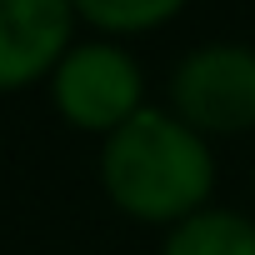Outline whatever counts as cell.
I'll return each mask as SVG.
<instances>
[{
	"mask_svg": "<svg viewBox=\"0 0 255 255\" xmlns=\"http://www.w3.org/2000/svg\"><path fill=\"white\" fill-rule=\"evenodd\" d=\"M170 105L200 135H235L255 125V50L205 45L170 75Z\"/></svg>",
	"mask_w": 255,
	"mask_h": 255,
	"instance_id": "obj_2",
	"label": "cell"
},
{
	"mask_svg": "<svg viewBox=\"0 0 255 255\" xmlns=\"http://www.w3.org/2000/svg\"><path fill=\"white\" fill-rule=\"evenodd\" d=\"M75 15H85L95 30L110 35H135V30H155L165 25L185 0H70Z\"/></svg>",
	"mask_w": 255,
	"mask_h": 255,
	"instance_id": "obj_6",
	"label": "cell"
},
{
	"mask_svg": "<svg viewBox=\"0 0 255 255\" xmlns=\"http://www.w3.org/2000/svg\"><path fill=\"white\" fill-rule=\"evenodd\" d=\"M100 175L110 200L135 220H190L205 210V195L215 185V165L205 150V135L190 130L180 115L165 110H135L125 125L105 135Z\"/></svg>",
	"mask_w": 255,
	"mask_h": 255,
	"instance_id": "obj_1",
	"label": "cell"
},
{
	"mask_svg": "<svg viewBox=\"0 0 255 255\" xmlns=\"http://www.w3.org/2000/svg\"><path fill=\"white\" fill-rule=\"evenodd\" d=\"M165 255H255V225L235 210H195L170 230Z\"/></svg>",
	"mask_w": 255,
	"mask_h": 255,
	"instance_id": "obj_5",
	"label": "cell"
},
{
	"mask_svg": "<svg viewBox=\"0 0 255 255\" xmlns=\"http://www.w3.org/2000/svg\"><path fill=\"white\" fill-rule=\"evenodd\" d=\"M55 105L80 130H115L140 110V65L110 40H85L60 55L50 70Z\"/></svg>",
	"mask_w": 255,
	"mask_h": 255,
	"instance_id": "obj_3",
	"label": "cell"
},
{
	"mask_svg": "<svg viewBox=\"0 0 255 255\" xmlns=\"http://www.w3.org/2000/svg\"><path fill=\"white\" fill-rule=\"evenodd\" d=\"M70 0H0V90H25L70 50Z\"/></svg>",
	"mask_w": 255,
	"mask_h": 255,
	"instance_id": "obj_4",
	"label": "cell"
}]
</instances>
